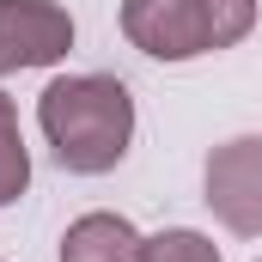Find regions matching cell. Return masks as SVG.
I'll use <instances>...</instances> for the list:
<instances>
[{"instance_id":"obj_1","label":"cell","mask_w":262,"mask_h":262,"mask_svg":"<svg viewBox=\"0 0 262 262\" xmlns=\"http://www.w3.org/2000/svg\"><path fill=\"white\" fill-rule=\"evenodd\" d=\"M37 128L61 171L104 177L134 146V98L116 73H61L37 98Z\"/></svg>"},{"instance_id":"obj_2","label":"cell","mask_w":262,"mask_h":262,"mask_svg":"<svg viewBox=\"0 0 262 262\" xmlns=\"http://www.w3.org/2000/svg\"><path fill=\"white\" fill-rule=\"evenodd\" d=\"M201 201L232 238H262V134H232L207 152Z\"/></svg>"},{"instance_id":"obj_3","label":"cell","mask_w":262,"mask_h":262,"mask_svg":"<svg viewBox=\"0 0 262 262\" xmlns=\"http://www.w3.org/2000/svg\"><path fill=\"white\" fill-rule=\"evenodd\" d=\"M73 49V12L61 0H0V79L55 67Z\"/></svg>"},{"instance_id":"obj_4","label":"cell","mask_w":262,"mask_h":262,"mask_svg":"<svg viewBox=\"0 0 262 262\" xmlns=\"http://www.w3.org/2000/svg\"><path fill=\"white\" fill-rule=\"evenodd\" d=\"M122 37L152 61H195L213 55L201 0H122Z\"/></svg>"},{"instance_id":"obj_5","label":"cell","mask_w":262,"mask_h":262,"mask_svg":"<svg viewBox=\"0 0 262 262\" xmlns=\"http://www.w3.org/2000/svg\"><path fill=\"white\" fill-rule=\"evenodd\" d=\"M140 232H134V220H122V213H79L73 226L61 232V250H55V262H140Z\"/></svg>"},{"instance_id":"obj_6","label":"cell","mask_w":262,"mask_h":262,"mask_svg":"<svg viewBox=\"0 0 262 262\" xmlns=\"http://www.w3.org/2000/svg\"><path fill=\"white\" fill-rule=\"evenodd\" d=\"M31 189V146H25V128H18V104L0 92V207Z\"/></svg>"},{"instance_id":"obj_7","label":"cell","mask_w":262,"mask_h":262,"mask_svg":"<svg viewBox=\"0 0 262 262\" xmlns=\"http://www.w3.org/2000/svg\"><path fill=\"white\" fill-rule=\"evenodd\" d=\"M140 262H226L220 256V244L195 232V226H171V232H152L146 244H140Z\"/></svg>"},{"instance_id":"obj_8","label":"cell","mask_w":262,"mask_h":262,"mask_svg":"<svg viewBox=\"0 0 262 262\" xmlns=\"http://www.w3.org/2000/svg\"><path fill=\"white\" fill-rule=\"evenodd\" d=\"M201 12H207V43H213V55L232 49V43H244V37L256 31V0H201Z\"/></svg>"}]
</instances>
